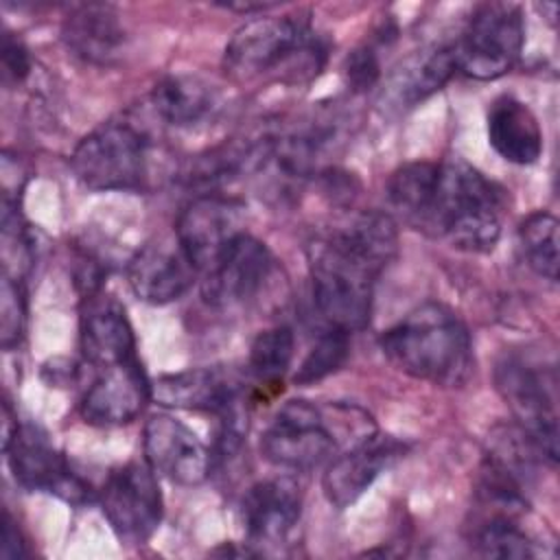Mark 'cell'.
<instances>
[{"label": "cell", "mask_w": 560, "mask_h": 560, "mask_svg": "<svg viewBox=\"0 0 560 560\" xmlns=\"http://www.w3.org/2000/svg\"><path fill=\"white\" fill-rule=\"evenodd\" d=\"M494 385L516 424L534 440L542 459L558 462V416L545 376L521 359L508 357L494 370Z\"/></svg>", "instance_id": "10"}, {"label": "cell", "mask_w": 560, "mask_h": 560, "mask_svg": "<svg viewBox=\"0 0 560 560\" xmlns=\"http://www.w3.org/2000/svg\"><path fill=\"white\" fill-rule=\"evenodd\" d=\"M455 70L453 46H435L418 52L389 77L383 101L396 109H409L438 92Z\"/></svg>", "instance_id": "22"}, {"label": "cell", "mask_w": 560, "mask_h": 560, "mask_svg": "<svg viewBox=\"0 0 560 560\" xmlns=\"http://www.w3.org/2000/svg\"><path fill=\"white\" fill-rule=\"evenodd\" d=\"M149 147L140 125L112 118L79 140L70 166L90 190H136L147 177Z\"/></svg>", "instance_id": "5"}, {"label": "cell", "mask_w": 560, "mask_h": 560, "mask_svg": "<svg viewBox=\"0 0 560 560\" xmlns=\"http://www.w3.org/2000/svg\"><path fill=\"white\" fill-rule=\"evenodd\" d=\"M398 254L396 221L387 212L357 210L308 243L315 308L330 328L368 326L374 284Z\"/></svg>", "instance_id": "1"}, {"label": "cell", "mask_w": 560, "mask_h": 560, "mask_svg": "<svg viewBox=\"0 0 560 560\" xmlns=\"http://www.w3.org/2000/svg\"><path fill=\"white\" fill-rule=\"evenodd\" d=\"M295 337L291 328L276 326L256 335L249 346V370L260 383H278L293 361Z\"/></svg>", "instance_id": "26"}, {"label": "cell", "mask_w": 560, "mask_h": 560, "mask_svg": "<svg viewBox=\"0 0 560 560\" xmlns=\"http://www.w3.org/2000/svg\"><path fill=\"white\" fill-rule=\"evenodd\" d=\"M302 514V494L293 479L276 477L254 483L241 503V518L252 545L282 542Z\"/></svg>", "instance_id": "17"}, {"label": "cell", "mask_w": 560, "mask_h": 560, "mask_svg": "<svg viewBox=\"0 0 560 560\" xmlns=\"http://www.w3.org/2000/svg\"><path fill=\"white\" fill-rule=\"evenodd\" d=\"M385 357L405 374L442 387H459L475 370L466 324L446 306L427 302L381 337Z\"/></svg>", "instance_id": "4"}, {"label": "cell", "mask_w": 560, "mask_h": 560, "mask_svg": "<svg viewBox=\"0 0 560 560\" xmlns=\"http://www.w3.org/2000/svg\"><path fill=\"white\" fill-rule=\"evenodd\" d=\"M81 350L94 372L138 359L125 308L109 295H88L81 313Z\"/></svg>", "instance_id": "18"}, {"label": "cell", "mask_w": 560, "mask_h": 560, "mask_svg": "<svg viewBox=\"0 0 560 560\" xmlns=\"http://www.w3.org/2000/svg\"><path fill=\"white\" fill-rule=\"evenodd\" d=\"M343 77L352 92L372 90L381 79L378 46L372 42L357 46L343 61Z\"/></svg>", "instance_id": "29"}, {"label": "cell", "mask_w": 560, "mask_h": 560, "mask_svg": "<svg viewBox=\"0 0 560 560\" xmlns=\"http://www.w3.org/2000/svg\"><path fill=\"white\" fill-rule=\"evenodd\" d=\"M66 48L85 63L105 66L118 57L125 46V28L114 7L79 4L61 24Z\"/></svg>", "instance_id": "19"}, {"label": "cell", "mask_w": 560, "mask_h": 560, "mask_svg": "<svg viewBox=\"0 0 560 560\" xmlns=\"http://www.w3.org/2000/svg\"><path fill=\"white\" fill-rule=\"evenodd\" d=\"M151 398V385L140 359L112 365L96 372L81 400V416L96 427H116L131 422Z\"/></svg>", "instance_id": "16"}, {"label": "cell", "mask_w": 560, "mask_h": 560, "mask_svg": "<svg viewBox=\"0 0 560 560\" xmlns=\"http://www.w3.org/2000/svg\"><path fill=\"white\" fill-rule=\"evenodd\" d=\"M243 232V206L219 192L197 195L175 223V236L199 271H206Z\"/></svg>", "instance_id": "12"}, {"label": "cell", "mask_w": 560, "mask_h": 560, "mask_svg": "<svg viewBox=\"0 0 560 560\" xmlns=\"http://www.w3.org/2000/svg\"><path fill=\"white\" fill-rule=\"evenodd\" d=\"M151 396L164 407L221 413L241 398L238 383L221 368H192L164 374L151 385Z\"/></svg>", "instance_id": "20"}, {"label": "cell", "mask_w": 560, "mask_h": 560, "mask_svg": "<svg viewBox=\"0 0 560 560\" xmlns=\"http://www.w3.org/2000/svg\"><path fill=\"white\" fill-rule=\"evenodd\" d=\"M505 197L475 166L459 158L438 162L435 184L418 232L446 238L464 252H490L501 234Z\"/></svg>", "instance_id": "3"}, {"label": "cell", "mask_w": 560, "mask_h": 560, "mask_svg": "<svg viewBox=\"0 0 560 560\" xmlns=\"http://www.w3.org/2000/svg\"><path fill=\"white\" fill-rule=\"evenodd\" d=\"M151 105L164 122L173 127H195L212 116L217 92L201 77L171 74L153 88Z\"/></svg>", "instance_id": "23"}, {"label": "cell", "mask_w": 560, "mask_h": 560, "mask_svg": "<svg viewBox=\"0 0 560 560\" xmlns=\"http://www.w3.org/2000/svg\"><path fill=\"white\" fill-rule=\"evenodd\" d=\"M337 416L308 400L284 402L260 438L262 457L284 470H313L335 457Z\"/></svg>", "instance_id": "7"}, {"label": "cell", "mask_w": 560, "mask_h": 560, "mask_svg": "<svg viewBox=\"0 0 560 560\" xmlns=\"http://www.w3.org/2000/svg\"><path fill=\"white\" fill-rule=\"evenodd\" d=\"M326 61V44L306 15H260L245 22L223 50V70L238 83L311 81Z\"/></svg>", "instance_id": "2"}, {"label": "cell", "mask_w": 560, "mask_h": 560, "mask_svg": "<svg viewBox=\"0 0 560 560\" xmlns=\"http://www.w3.org/2000/svg\"><path fill=\"white\" fill-rule=\"evenodd\" d=\"M470 547L483 558H532L534 540L518 527L516 516L475 514L470 525Z\"/></svg>", "instance_id": "24"}, {"label": "cell", "mask_w": 560, "mask_h": 560, "mask_svg": "<svg viewBox=\"0 0 560 560\" xmlns=\"http://www.w3.org/2000/svg\"><path fill=\"white\" fill-rule=\"evenodd\" d=\"M142 446L147 464L173 483L199 486L210 472L212 455L208 446L175 416H151L144 424Z\"/></svg>", "instance_id": "13"}, {"label": "cell", "mask_w": 560, "mask_h": 560, "mask_svg": "<svg viewBox=\"0 0 560 560\" xmlns=\"http://www.w3.org/2000/svg\"><path fill=\"white\" fill-rule=\"evenodd\" d=\"M405 442L376 431L365 440L350 444L328 462L322 477L324 497L339 510L352 505L381 472L392 468L405 455Z\"/></svg>", "instance_id": "14"}, {"label": "cell", "mask_w": 560, "mask_h": 560, "mask_svg": "<svg viewBox=\"0 0 560 560\" xmlns=\"http://www.w3.org/2000/svg\"><path fill=\"white\" fill-rule=\"evenodd\" d=\"M101 510L127 542L147 540L162 521V494L149 464L129 462L114 468L98 490Z\"/></svg>", "instance_id": "9"}, {"label": "cell", "mask_w": 560, "mask_h": 560, "mask_svg": "<svg viewBox=\"0 0 560 560\" xmlns=\"http://www.w3.org/2000/svg\"><path fill=\"white\" fill-rule=\"evenodd\" d=\"M276 260L267 245L252 234H238L203 271V298L217 308H236L254 302L269 284Z\"/></svg>", "instance_id": "11"}, {"label": "cell", "mask_w": 560, "mask_h": 560, "mask_svg": "<svg viewBox=\"0 0 560 560\" xmlns=\"http://www.w3.org/2000/svg\"><path fill=\"white\" fill-rule=\"evenodd\" d=\"M197 265L190 260L177 236H160L142 245L127 265L131 291L149 304L179 300L197 280Z\"/></svg>", "instance_id": "15"}, {"label": "cell", "mask_w": 560, "mask_h": 560, "mask_svg": "<svg viewBox=\"0 0 560 560\" xmlns=\"http://www.w3.org/2000/svg\"><path fill=\"white\" fill-rule=\"evenodd\" d=\"M26 293L20 278L2 273L0 284V343L4 350L15 348L24 337Z\"/></svg>", "instance_id": "28"}, {"label": "cell", "mask_w": 560, "mask_h": 560, "mask_svg": "<svg viewBox=\"0 0 560 560\" xmlns=\"http://www.w3.org/2000/svg\"><path fill=\"white\" fill-rule=\"evenodd\" d=\"M518 243L527 265L542 278L558 280V219L551 212L538 210L523 219Z\"/></svg>", "instance_id": "25"}, {"label": "cell", "mask_w": 560, "mask_h": 560, "mask_svg": "<svg viewBox=\"0 0 560 560\" xmlns=\"http://www.w3.org/2000/svg\"><path fill=\"white\" fill-rule=\"evenodd\" d=\"M525 44L523 13L512 2H486L475 9L453 46L455 66L466 77L492 81L514 68Z\"/></svg>", "instance_id": "6"}, {"label": "cell", "mask_w": 560, "mask_h": 560, "mask_svg": "<svg viewBox=\"0 0 560 560\" xmlns=\"http://www.w3.org/2000/svg\"><path fill=\"white\" fill-rule=\"evenodd\" d=\"M488 142L505 160L518 166L534 164L542 153V131L534 112L518 98L503 94L490 103Z\"/></svg>", "instance_id": "21"}, {"label": "cell", "mask_w": 560, "mask_h": 560, "mask_svg": "<svg viewBox=\"0 0 560 560\" xmlns=\"http://www.w3.org/2000/svg\"><path fill=\"white\" fill-rule=\"evenodd\" d=\"M31 70V57L26 46L13 35L4 33L2 37V81L7 85H18L26 79Z\"/></svg>", "instance_id": "30"}, {"label": "cell", "mask_w": 560, "mask_h": 560, "mask_svg": "<svg viewBox=\"0 0 560 560\" xmlns=\"http://www.w3.org/2000/svg\"><path fill=\"white\" fill-rule=\"evenodd\" d=\"M0 553L4 558H24L26 556V542L22 538V532L18 523L11 518L9 512H4L2 518V549Z\"/></svg>", "instance_id": "31"}, {"label": "cell", "mask_w": 560, "mask_h": 560, "mask_svg": "<svg viewBox=\"0 0 560 560\" xmlns=\"http://www.w3.org/2000/svg\"><path fill=\"white\" fill-rule=\"evenodd\" d=\"M348 354H350V332L328 326L317 337V341L313 343L304 361L300 363L298 372L293 374V383L313 385L335 374L337 370L343 368V363L348 361Z\"/></svg>", "instance_id": "27"}, {"label": "cell", "mask_w": 560, "mask_h": 560, "mask_svg": "<svg viewBox=\"0 0 560 560\" xmlns=\"http://www.w3.org/2000/svg\"><path fill=\"white\" fill-rule=\"evenodd\" d=\"M2 451L13 479L22 488L55 494L70 505H83L98 499V490L72 468L42 429L18 424L2 442Z\"/></svg>", "instance_id": "8"}]
</instances>
